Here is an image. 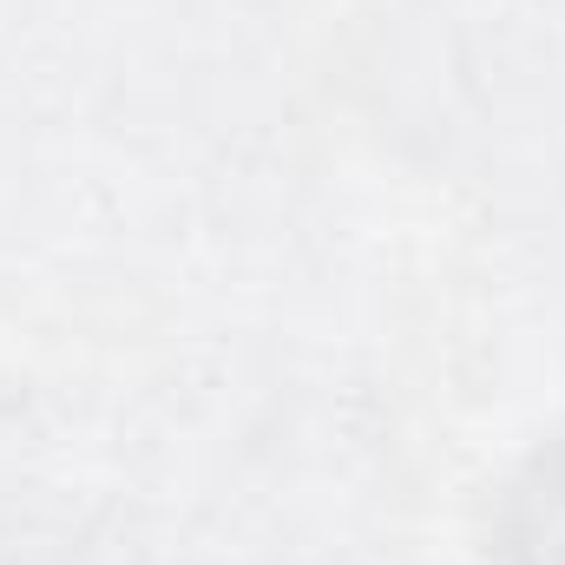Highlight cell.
<instances>
[{
	"instance_id": "cell-1",
	"label": "cell",
	"mask_w": 565,
	"mask_h": 565,
	"mask_svg": "<svg viewBox=\"0 0 565 565\" xmlns=\"http://www.w3.org/2000/svg\"><path fill=\"white\" fill-rule=\"evenodd\" d=\"M500 546L513 565H565V440L540 447L526 473L507 487Z\"/></svg>"
}]
</instances>
